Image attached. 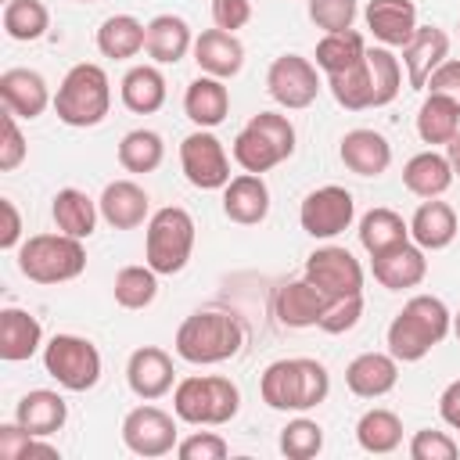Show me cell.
<instances>
[{"mask_svg":"<svg viewBox=\"0 0 460 460\" xmlns=\"http://www.w3.org/2000/svg\"><path fill=\"white\" fill-rule=\"evenodd\" d=\"M352 219H356V201L338 183H323V187L309 190L298 205V223L316 241H331V237L345 234L352 226Z\"/></svg>","mask_w":460,"mask_h":460,"instance_id":"8fae6325","label":"cell"},{"mask_svg":"<svg viewBox=\"0 0 460 460\" xmlns=\"http://www.w3.org/2000/svg\"><path fill=\"white\" fill-rule=\"evenodd\" d=\"M126 385L137 399L155 402L165 392L176 388V370H172V356L158 345H140L129 352L126 359Z\"/></svg>","mask_w":460,"mask_h":460,"instance_id":"9a60e30c","label":"cell"},{"mask_svg":"<svg viewBox=\"0 0 460 460\" xmlns=\"http://www.w3.org/2000/svg\"><path fill=\"white\" fill-rule=\"evenodd\" d=\"M266 90L270 97L288 108V111H302L320 97V72L316 61L302 58V54H280L273 58L270 72H266Z\"/></svg>","mask_w":460,"mask_h":460,"instance_id":"7c38bea8","label":"cell"},{"mask_svg":"<svg viewBox=\"0 0 460 460\" xmlns=\"http://www.w3.org/2000/svg\"><path fill=\"white\" fill-rule=\"evenodd\" d=\"M0 101H4V108L11 115L29 119V122L40 119L54 104L50 86H47V79L36 68H7L0 75Z\"/></svg>","mask_w":460,"mask_h":460,"instance_id":"e0dca14e","label":"cell"},{"mask_svg":"<svg viewBox=\"0 0 460 460\" xmlns=\"http://www.w3.org/2000/svg\"><path fill=\"white\" fill-rule=\"evenodd\" d=\"M399 381V359L392 352H359L345 367V385L359 399H381Z\"/></svg>","mask_w":460,"mask_h":460,"instance_id":"d4e9b609","label":"cell"},{"mask_svg":"<svg viewBox=\"0 0 460 460\" xmlns=\"http://www.w3.org/2000/svg\"><path fill=\"white\" fill-rule=\"evenodd\" d=\"M54 111L65 126L86 129L104 122V115L111 111V79L101 65L93 61H79L65 72L58 93H54Z\"/></svg>","mask_w":460,"mask_h":460,"instance_id":"5b68a950","label":"cell"},{"mask_svg":"<svg viewBox=\"0 0 460 460\" xmlns=\"http://www.w3.org/2000/svg\"><path fill=\"white\" fill-rule=\"evenodd\" d=\"M359 316H363V295H345V298H327V305H323V313H320V331H327V334H345V331H352L356 323H359Z\"/></svg>","mask_w":460,"mask_h":460,"instance_id":"bcb514c9","label":"cell"},{"mask_svg":"<svg viewBox=\"0 0 460 460\" xmlns=\"http://www.w3.org/2000/svg\"><path fill=\"white\" fill-rule=\"evenodd\" d=\"M244 345V327L237 316L230 313H219V309H198L190 313L180 331H176V356L194 363V367H216V363H226L241 352Z\"/></svg>","mask_w":460,"mask_h":460,"instance_id":"3957f363","label":"cell"},{"mask_svg":"<svg viewBox=\"0 0 460 460\" xmlns=\"http://www.w3.org/2000/svg\"><path fill=\"white\" fill-rule=\"evenodd\" d=\"M356 442H359L367 453H392V449H399V442H402V420H399L392 410L374 406V410H367V413L359 417V424H356Z\"/></svg>","mask_w":460,"mask_h":460,"instance_id":"74e56055","label":"cell"},{"mask_svg":"<svg viewBox=\"0 0 460 460\" xmlns=\"http://www.w3.org/2000/svg\"><path fill=\"white\" fill-rule=\"evenodd\" d=\"M367 72L374 90V108H385L402 90V61L392 54V47H367Z\"/></svg>","mask_w":460,"mask_h":460,"instance_id":"ab89813d","label":"cell"},{"mask_svg":"<svg viewBox=\"0 0 460 460\" xmlns=\"http://www.w3.org/2000/svg\"><path fill=\"white\" fill-rule=\"evenodd\" d=\"M323 305H327V295H323L316 284H309L305 277H302V280H288V284L277 288V295H273V316H277L284 327H295V331L316 327Z\"/></svg>","mask_w":460,"mask_h":460,"instance_id":"484cf974","label":"cell"},{"mask_svg":"<svg viewBox=\"0 0 460 460\" xmlns=\"http://www.w3.org/2000/svg\"><path fill=\"white\" fill-rule=\"evenodd\" d=\"M252 22V0H212V25L237 32Z\"/></svg>","mask_w":460,"mask_h":460,"instance_id":"816d5d0a","label":"cell"},{"mask_svg":"<svg viewBox=\"0 0 460 460\" xmlns=\"http://www.w3.org/2000/svg\"><path fill=\"white\" fill-rule=\"evenodd\" d=\"M424 90H428V93H446V97L460 101V61H456V58H446V61L428 75Z\"/></svg>","mask_w":460,"mask_h":460,"instance_id":"f5cc1de1","label":"cell"},{"mask_svg":"<svg viewBox=\"0 0 460 460\" xmlns=\"http://www.w3.org/2000/svg\"><path fill=\"white\" fill-rule=\"evenodd\" d=\"M25 155H29V144H25L22 129H18V115H11L4 108V115H0V169L4 172L18 169L25 162Z\"/></svg>","mask_w":460,"mask_h":460,"instance_id":"c3c4849f","label":"cell"},{"mask_svg":"<svg viewBox=\"0 0 460 460\" xmlns=\"http://www.w3.org/2000/svg\"><path fill=\"white\" fill-rule=\"evenodd\" d=\"M50 216H54V226H58L61 234L86 241V237L97 230L101 208H97V201H93L86 190H79V187H65V190L54 194V201H50Z\"/></svg>","mask_w":460,"mask_h":460,"instance_id":"1f68e13d","label":"cell"},{"mask_svg":"<svg viewBox=\"0 0 460 460\" xmlns=\"http://www.w3.org/2000/svg\"><path fill=\"white\" fill-rule=\"evenodd\" d=\"M97 208H101V219L111 226V230H137L140 223L151 219V198L140 183L133 180H111L101 198H97Z\"/></svg>","mask_w":460,"mask_h":460,"instance_id":"ac0fdd59","label":"cell"},{"mask_svg":"<svg viewBox=\"0 0 460 460\" xmlns=\"http://www.w3.org/2000/svg\"><path fill=\"white\" fill-rule=\"evenodd\" d=\"M111 295L122 309H147L158 295V273L144 262V266H122L115 273V284H111Z\"/></svg>","mask_w":460,"mask_h":460,"instance_id":"b9f144b4","label":"cell"},{"mask_svg":"<svg viewBox=\"0 0 460 460\" xmlns=\"http://www.w3.org/2000/svg\"><path fill=\"white\" fill-rule=\"evenodd\" d=\"M144 50L155 65H176L187 58V50H194V32L187 25V18L180 14H155L147 22V40Z\"/></svg>","mask_w":460,"mask_h":460,"instance_id":"83f0119b","label":"cell"},{"mask_svg":"<svg viewBox=\"0 0 460 460\" xmlns=\"http://www.w3.org/2000/svg\"><path fill=\"white\" fill-rule=\"evenodd\" d=\"M438 417H442L453 431H460V377L442 388V395H438Z\"/></svg>","mask_w":460,"mask_h":460,"instance_id":"11a10c76","label":"cell"},{"mask_svg":"<svg viewBox=\"0 0 460 460\" xmlns=\"http://www.w3.org/2000/svg\"><path fill=\"white\" fill-rule=\"evenodd\" d=\"M14 420H18L25 431H32V435L50 438V435H58V431L65 428L68 406H65V399H61L58 392H50V388H32V392H25V395L18 399Z\"/></svg>","mask_w":460,"mask_h":460,"instance_id":"f546056e","label":"cell"},{"mask_svg":"<svg viewBox=\"0 0 460 460\" xmlns=\"http://www.w3.org/2000/svg\"><path fill=\"white\" fill-rule=\"evenodd\" d=\"M183 115L198 126V129H216L226 115H230V90L223 79L216 75H198L190 79L187 93H183Z\"/></svg>","mask_w":460,"mask_h":460,"instance_id":"4316f807","label":"cell"},{"mask_svg":"<svg viewBox=\"0 0 460 460\" xmlns=\"http://www.w3.org/2000/svg\"><path fill=\"white\" fill-rule=\"evenodd\" d=\"M359 244L367 248V255H381L402 241H410V223L395 212V208H370L359 219Z\"/></svg>","mask_w":460,"mask_h":460,"instance_id":"8d00e7d4","label":"cell"},{"mask_svg":"<svg viewBox=\"0 0 460 460\" xmlns=\"http://www.w3.org/2000/svg\"><path fill=\"white\" fill-rule=\"evenodd\" d=\"M194 61L205 75L234 79L244 68V43L237 40V32L205 29L201 36H194Z\"/></svg>","mask_w":460,"mask_h":460,"instance_id":"cb8c5ba5","label":"cell"},{"mask_svg":"<svg viewBox=\"0 0 460 460\" xmlns=\"http://www.w3.org/2000/svg\"><path fill=\"white\" fill-rule=\"evenodd\" d=\"M449 58V32L438 25H417L413 40L402 47V68H406V83L413 90H424L428 75Z\"/></svg>","mask_w":460,"mask_h":460,"instance_id":"44dd1931","label":"cell"},{"mask_svg":"<svg viewBox=\"0 0 460 460\" xmlns=\"http://www.w3.org/2000/svg\"><path fill=\"white\" fill-rule=\"evenodd\" d=\"M165 158V144L155 129H129L119 140V165L126 172H155Z\"/></svg>","mask_w":460,"mask_h":460,"instance_id":"60d3db41","label":"cell"},{"mask_svg":"<svg viewBox=\"0 0 460 460\" xmlns=\"http://www.w3.org/2000/svg\"><path fill=\"white\" fill-rule=\"evenodd\" d=\"M194 216L180 205H165L151 212L147 230H144V262L158 277H172L190 262L194 252Z\"/></svg>","mask_w":460,"mask_h":460,"instance_id":"52a82bcc","label":"cell"},{"mask_svg":"<svg viewBox=\"0 0 460 460\" xmlns=\"http://www.w3.org/2000/svg\"><path fill=\"white\" fill-rule=\"evenodd\" d=\"M456 453H460V446L446 431L424 428V431H417L410 438V456L413 460H456Z\"/></svg>","mask_w":460,"mask_h":460,"instance_id":"f907efd6","label":"cell"},{"mask_svg":"<svg viewBox=\"0 0 460 460\" xmlns=\"http://www.w3.org/2000/svg\"><path fill=\"white\" fill-rule=\"evenodd\" d=\"M370 270H374V280L388 291H410L417 288L424 277H428V255L420 244L413 241H402L381 255H370Z\"/></svg>","mask_w":460,"mask_h":460,"instance_id":"2e32d148","label":"cell"},{"mask_svg":"<svg viewBox=\"0 0 460 460\" xmlns=\"http://www.w3.org/2000/svg\"><path fill=\"white\" fill-rule=\"evenodd\" d=\"M230 151H234V162L244 172L262 176V172H270L273 165H280L295 155V126L280 111H259L241 126Z\"/></svg>","mask_w":460,"mask_h":460,"instance_id":"8992f818","label":"cell"},{"mask_svg":"<svg viewBox=\"0 0 460 460\" xmlns=\"http://www.w3.org/2000/svg\"><path fill=\"white\" fill-rule=\"evenodd\" d=\"M180 169L198 190H223L230 183V155L212 129H194L180 144Z\"/></svg>","mask_w":460,"mask_h":460,"instance_id":"30bf717a","label":"cell"},{"mask_svg":"<svg viewBox=\"0 0 460 460\" xmlns=\"http://www.w3.org/2000/svg\"><path fill=\"white\" fill-rule=\"evenodd\" d=\"M0 212H4L0 248H4V252H14V248H22V244H18V241H22V216H18V208H14L11 198H0Z\"/></svg>","mask_w":460,"mask_h":460,"instance_id":"db71d44e","label":"cell"},{"mask_svg":"<svg viewBox=\"0 0 460 460\" xmlns=\"http://www.w3.org/2000/svg\"><path fill=\"white\" fill-rule=\"evenodd\" d=\"M18 270L32 284H65L86 270V248L68 234H32L18 248Z\"/></svg>","mask_w":460,"mask_h":460,"instance_id":"ba28073f","label":"cell"},{"mask_svg":"<svg viewBox=\"0 0 460 460\" xmlns=\"http://www.w3.org/2000/svg\"><path fill=\"white\" fill-rule=\"evenodd\" d=\"M223 212L237 226H259L270 216V187L259 172H241L230 176L223 187Z\"/></svg>","mask_w":460,"mask_h":460,"instance_id":"ffe728a7","label":"cell"},{"mask_svg":"<svg viewBox=\"0 0 460 460\" xmlns=\"http://www.w3.org/2000/svg\"><path fill=\"white\" fill-rule=\"evenodd\" d=\"M331 392V374L320 359L309 356H291V359H273L262 377H259V395L270 410H291L305 413L320 406Z\"/></svg>","mask_w":460,"mask_h":460,"instance_id":"7a4b0ae2","label":"cell"},{"mask_svg":"<svg viewBox=\"0 0 460 460\" xmlns=\"http://www.w3.org/2000/svg\"><path fill=\"white\" fill-rule=\"evenodd\" d=\"M29 456L58 460V449L47 446L40 435L25 431L18 420L14 424H0V460H29Z\"/></svg>","mask_w":460,"mask_h":460,"instance_id":"f6af8a7d","label":"cell"},{"mask_svg":"<svg viewBox=\"0 0 460 460\" xmlns=\"http://www.w3.org/2000/svg\"><path fill=\"white\" fill-rule=\"evenodd\" d=\"M4 32L18 43H32L50 29V11L43 0H7L4 4Z\"/></svg>","mask_w":460,"mask_h":460,"instance_id":"f35d334b","label":"cell"},{"mask_svg":"<svg viewBox=\"0 0 460 460\" xmlns=\"http://www.w3.org/2000/svg\"><path fill=\"white\" fill-rule=\"evenodd\" d=\"M449 331H453V313L446 309V302L435 295H413L392 316L385 341L399 363H417L435 345H442Z\"/></svg>","mask_w":460,"mask_h":460,"instance_id":"6da1fadb","label":"cell"},{"mask_svg":"<svg viewBox=\"0 0 460 460\" xmlns=\"http://www.w3.org/2000/svg\"><path fill=\"white\" fill-rule=\"evenodd\" d=\"M226 453H230V446L216 431H194V435L176 442V456L180 460H223Z\"/></svg>","mask_w":460,"mask_h":460,"instance_id":"681fc988","label":"cell"},{"mask_svg":"<svg viewBox=\"0 0 460 460\" xmlns=\"http://www.w3.org/2000/svg\"><path fill=\"white\" fill-rule=\"evenodd\" d=\"M43 370L68 392H90L101 381V352L90 338L54 334L43 345Z\"/></svg>","mask_w":460,"mask_h":460,"instance_id":"9c48e42d","label":"cell"},{"mask_svg":"<svg viewBox=\"0 0 460 460\" xmlns=\"http://www.w3.org/2000/svg\"><path fill=\"white\" fill-rule=\"evenodd\" d=\"M309 18L323 32H345L356 22V0H309Z\"/></svg>","mask_w":460,"mask_h":460,"instance_id":"7dc6e473","label":"cell"},{"mask_svg":"<svg viewBox=\"0 0 460 460\" xmlns=\"http://www.w3.org/2000/svg\"><path fill=\"white\" fill-rule=\"evenodd\" d=\"M144 40H147V25L137 22L133 14H108L97 29V50L101 58H111V61L137 58L144 50Z\"/></svg>","mask_w":460,"mask_h":460,"instance_id":"836d02e7","label":"cell"},{"mask_svg":"<svg viewBox=\"0 0 460 460\" xmlns=\"http://www.w3.org/2000/svg\"><path fill=\"white\" fill-rule=\"evenodd\" d=\"M4 4H7V0H4Z\"/></svg>","mask_w":460,"mask_h":460,"instance_id":"94428289","label":"cell"},{"mask_svg":"<svg viewBox=\"0 0 460 460\" xmlns=\"http://www.w3.org/2000/svg\"><path fill=\"white\" fill-rule=\"evenodd\" d=\"M305 280L316 284L327 298L363 295V266L341 244H323L305 259Z\"/></svg>","mask_w":460,"mask_h":460,"instance_id":"4fadbf2b","label":"cell"},{"mask_svg":"<svg viewBox=\"0 0 460 460\" xmlns=\"http://www.w3.org/2000/svg\"><path fill=\"white\" fill-rule=\"evenodd\" d=\"M241 410V388L223 374H190L172 388V413L198 428L230 424Z\"/></svg>","mask_w":460,"mask_h":460,"instance_id":"277c9868","label":"cell"},{"mask_svg":"<svg viewBox=\"0 0 460 460\" xmlns=\"http://www.w3.org/2000/svg\"><path fill=\"white\" fill-rule=\"evenodd\" d=\"M43 349V327L29 309L7 305L0 313V359L7 363H22L32 359Z\"/></svg>","mask_w":460,"mask_h":460,"instance_id":"f1b7e54d","label":"cell"},{"mask_svg":"<svg viewBox=\"0 0 460 460\" xmlns=\"http://www.w3.org/2000/svg\"><path fill=\"white\" fill-rule=\"evenodd\" d=\"M323 449V428L309 417H295L280 431V453L288 460H313Z\"/></svg>","mask_w":460,"mask_h":460,"instance_id":"ee69618b","label":"cell"},{"mask_svg":"<svg viewBox=\"0 0 460 460\" xmlns=\"http://www.w3.org/2000/svg\"><path fill=\"white\" fill-rule=\"evenodd\" d=\"M165 93L169 90L158 65H133L119 83V97L133 115H155L165 104Z\"/></svg>","mask_w":460,"mask_h":460,"instance_id":"d6a6232c","label":"cell"},{"mask_svg":"<svg viewBox=\"0 0 460 460\" xmlns=\"http://www.w3.org/2000/svg\"><path fill=\"white\" fill-rule=\"evenodd\" d=\"M327 86H331L334 101H338L345 111H367V108H374V90H370L367 58H363V65H356V68H349V72L327 75Z\"/></svg>","mask_w":460,"mask_h":460,"instance_id":"7bdbcfd3","label":"cell"},{"mask_svg":"<svg viewBox=\"0 0 460 460\" xmlns=\"http://www.w3.org/2000/svg\"><path fill=\"white\" fill-rule=\"evenodd\" d=\"M316 68L327 72V75H338V72H349L356 65H363L367 58V40L356 32V29H345V32H323L320 43H316Z\"/></svg>","mask_w":460,"mask_h":460,"instance_id":"d590c367","label":"cell"},{"mask_svg":"<svg viewBox=\"0 0 460 460\" xmlns=\"http://www.w3.org/2000/svg\"><path fill=\"white\" fill-rule=\"evenodd\" d=\"M453 334H456V341H460V313H453Z\"/></svg>","mask_w":460,"mask_h":460,"instance_id":"6f0895ef","label":"cell"},{"mask_svg":"<svg viewBox=\"0 0 460 460\" xmlns=\"http://www.w3.org/2000/svg\"><path fill=\"white\" fill-rule=\"evenodd\" d=\"M446 158H449V165H453V176H460V133L446 144Z\"/></svg>","mask_w":460,"mask_h":460,"instance_id":"9f6ffc18","label":"cell"},{"mask_svg":"<svg viewBox=\"0 0 460 460\" xmlns=\"http://www.w3.org/2000/svg\"><path fill=\"white\" fill-rule=\"evenodd\" d=\"M338 158L356 176H381L392 165V144L377 129H349L338 144Z\"/></svg>","mask_w":460,"mask_h":460,"instance_id":"7402d4cb","label":"cell"},{"mask_svg":"<svg viewBox=\"0 0 460 460\" xmlns=\"http://www.w3.org/2000/svg\"><path fill=\"white\" fill-rule=\"evenodd\" d=\"M460 133V101L446 93H428L417 108V137L424 144H449Z\"/></svg>","mask_w":460,"mask_h":460,"instance_id":"e575fe53","label":"cell"},{"mask_svg":"<svg viewBox=\"0 0 460 460\" xmlns=\"http://www.w3.org/2000/svg\"><path fill=\"white\" fill-rule=\"evenodd\" d=\"M402 187L417 198H442L453 187V165L446 155H438L435 147L417 151L406 165H402Z\"/></svg>","mask_w":460,"mask_h":460,"instance_id":"4dcf8cb0","label":"cell"},{"mask_svg":"<svg viewBox=\"0 0 460 460\" xmlns=\"http://www.w3.org/2000/svg\"><path fill=\"white\" fill-rule=\"evenodd\" d=\"M456 32H460V22H456Z\"/></svg>","mask_w":460,"mask_h":460,"instance_id":"91938a15","label":"cell"},{"mask_svg":"<svg viewBox=\"0 0 460 460\" xmlns=\"http://www.w3.org/2000/svg\"><path fill=\"white\" fill-rule=\"evenodd\" d=\"M367 29L381 47H406L417 32V4L413 0H370L367 11Z\"/></svg>","mask_w":460,"mask_h":460,"instance_id":"d6986e66","label":"cell"},{"mask_svg":"<svg viewBox=\"0 0 460 460\" xmlns=\"http://www.w3.org/2000/svg\"><path fill=\"white\" fill-rule=\"evenodd\" d=\"M176 413H165L151 402L144 406H133L126 417H122V442L129 453L137 456H165L176 449Z\"/></svg>","mask_w":460,"mask_h":460,"instance_id":"5bb4252c","label":"cell"},{"mask_svg":"<svg viewBox=\"0 0 460 460\" xmlns=\"http://www.w3.org/2000/svg\"><path fill=\"white\" fill-rule=\"evenodd\" d=\"M79 4H93V0H79Z\"/></svg>","mask_w":460,"mask_h":460,"instance_id":"680465c9","label":"cell"},{"mask_svg":"<svg viewBox=\"0 0 460 460\" xmlns=\"http://www.w3.org/2000/svg\"><path fill=\"white\" fill-rule=\"evenodd\" d=\"M460 234V219L453 212L449 201H438V198H424L417 205V212L410 216V241L420 244L424 252H442L456 241Z\"/></svg>","mask_w":460,"mask_h":460,"instance_id":"603a6c76","label":"cell"}]
</instances>
